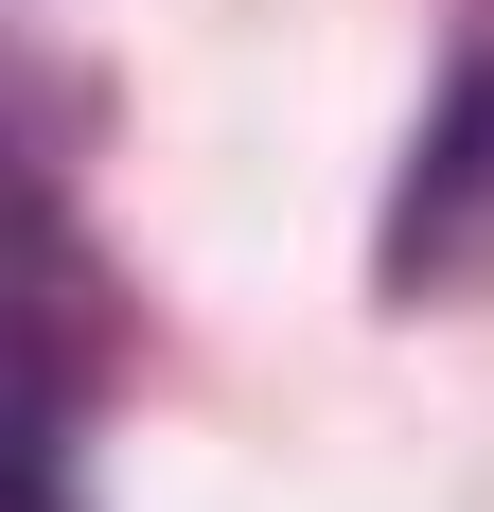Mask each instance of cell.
<instances>
[{"label": "cell", "mask_w": 494, "mask_h": 512, "mask_svg": "<svg viewBox=\"0 0 494 512\" xmlns=\"http://www.w3.org/2000/svg\"><path fill=\"white\" fill-rule=\"evenodd\" d=\"M459 265H494V18L459 36L442 106H424V142H406V195H389V283L406 301L459 283Z\"/></svg>", "instance_id": "cell-1"}]
</instances>
